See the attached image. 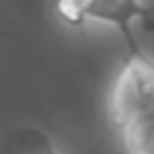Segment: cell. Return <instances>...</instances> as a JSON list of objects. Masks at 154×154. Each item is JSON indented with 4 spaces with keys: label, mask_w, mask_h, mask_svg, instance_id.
<instances>
[{
    "label": "cell",
    "mask_w": 154,
    "mask_h": 154,
    "mask_svg": "<svg viewBox=\"0 0 154 154\" xmlns=\"http://www.w3.org/2000/svg\"><path fill=\"white\" fill-rule=\"evenodd\" d=\"M111 116L129 154H154V59L127 52L111 88Z\"/></svg>",
    "instance_id": "obj_1"
},
{
    "label": "cell",
    "mask_w": 154,
    "mask_h": 154,
    "mask_svg": "<svg viewBox=\"0 0 154 154\" xmlns=\"http://www.w3.org/2000/svg\"><path fill=\"white\" fill-rule=\"evenodd\" d=\"M54 9L63 23L82 27L86 20L113 25L122 36L127 52H138L140 45L134 36V20H140L147 29H154V9L140 0H57Z\"/></svg>",
    "instance_id": "obj_2"
},
{
    "label": "cell",
    "mask_w": 154,
    "mask_h": 154,
    "mask_svg": "<svg viewBox=\"0 0 154 154\" xmlns=\"http://www.w3.org/2000/svg\"><path fill=\"white\" fill-rule=\"evenodd\" d=\"M7 154H59L54 143L41 129H18L7 138Z\"/></svg>",
    "instance_id": "obj_3"
}]
</instances>
